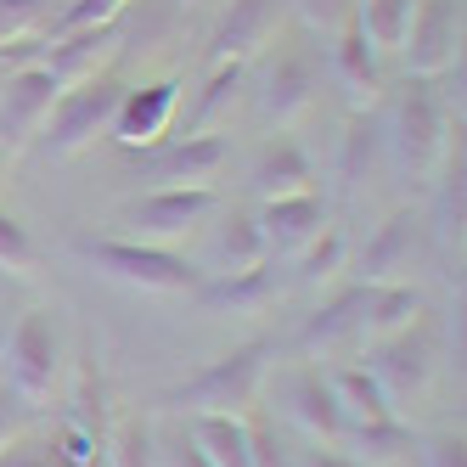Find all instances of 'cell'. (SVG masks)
Segmentation results:
<instances>
[{
	"instance_id": "obj_19",
	"label": "cell",
	"mask_w": 467,
	"mask_h": 467,
	"mask_svg": "<svg viewBox=\"0 0 467 467\" xmlns=\"http://www.w3.org/2000/svg\"><path fill=\"white\" fill-rule=\"evenodd\" d=\"M254 192L259 203H271V197H293V192H316V170H310V152L298 147L293 136H271L259 152H254Z\"/></svg>"
},
{
	"instance_id": "obj_23",
	"label": "cell",
	"mask_w": 467,
	"mask_h": 467,
	"mask_svg": "<svg viewBox=\"0 0 467 467\" xmlns=\"http://www.w3.org/2000/svg\"><path fill=\"white\" fill-rule=\"evenodd\" d=\"M360 310H366V282L344 287L338 298H327V305L298 327V349H338L344 338H360Z\"/></svg>"
},
{
	"instance_id": "obj_28",
	"label": "cell",
	"mask_w": 467,
	"mask_h": 467,
	"mask_svg": "<svg viewBox=\"0 0 467 467\" xmlns=\"http://www.w3.org/2000/svg\"><path fill=\"white\" fill-rule=\"evenodd\" d=\"M411 12H417V0H355V28L378 51H400V40L411 28Z\"/></svg>"
},
{
	"instance_id": "obj_40",
	"label": "cell",
	"mask_w": 467,
	"mask_h": 467,
	"mask_svg": "<svg viewBox=\"0 0 467 467\" xmlns=\"http://www.w3.org/2000/svg\"><path fill=\"white\" fill-rule=\"evenodd\" d=\"M17 411H23L17 400H0V445H6L12 433H17Z\"/></svg>"
},
{
	"instance_id": "obj_12",
	"label": "cell",
	"mask_w": 467,
	"mask_h": 467,
	"mask_svg": "<svg viewBox=\"0 0 467 467\" xmlns=\"http://www.w3.org/2000/svg\"><path fill=\"white\" fill-rule=\"evenodd\" d=\"M276 406L287 411L293 428H305L316 445H338L344 440V411L332 400V383L316 366H287L276 372Z\"/></svg>"
},
{
	"instance_id": "obj_37",
	"label": "cell",
	"mask_w": 467,
	"mask_h": 467,
	"mask_svg": "<svg viewBox=\"0 0 467 467\" xmlns=\"http://www.w3.org/2000/svg\"><path fill=\"white\" fill-rule=\"evenodd\" d=\"M248 451H254V467H287L271 422H248Z\"/></svg>"
},
{
	"instance_id": "obj_27",
	"label": "cell",
	"mask_w": 467,
	"mask_h": 467,
	"mask_svg": "<svg viewBox=\"0 0 467 467\" xmlns=\"http://www.w3.org/2000/svg\"><path fill=\"white\" fill-rule=\"evenodd\" d=\"M378 152H383V124H378V113H372V108H366V113H349L344 136H338V175H344L349 186H360L366 170L378 163Z\"/></svg>"
},
{
	"instance_id": "obj_31",
	"label": "cell",
	"mask_w": 467,
	"mask_h": 467,
	"mask_svg": "<svg viewBox=\"0 0 467 467\" xmlns=\"http://www.w3.org/2000/svg\"><path fill=\"white\" fill-rule=\"evenodd\" d=\"M338 271H344V237L332 225H321V237L298 248V282H305V287H327Z\"/></svg>"
},
{
	"instance_id": "obj_15",
	"label": "cell",
	"mask_w": 467,
	"mask_h": 467,
	"mask_svg": "<svg viewBox=\"0 0 467 467\" xmlns=\"http://www.w3.org/2000/svg\"><path fill=\"white\" fill-rule=\"evenodd\" d=\"M378 46L360 35V28L349 23V28H338V35L327 40V68H332V79L344 85V96H349V108L355 113H366L378 102V90H383V68H378Z\"/></svg>"
},
{
	"instance_id": "obj_13",
	"label": "cell",
	"mask_w": 467,
	"mask_h": 467,
	"mask_svg": "<svg viewBox=\"0 0 467 467\" xmlns=\"http://www.w3.org/2000/svg\"><path fill=\"white\" fill-rule=\"evenodd\" d=\"M282 6L287 0H225L209 35V62H254L282 35Z\"/></svg>"
},
{
	"instance_id": "obj_6",
	"label": "cell",
	"mask_w": 467,
	"mask_h": 467,
	"mask_svg": "<svg viewBox=\"0 0 467 467\" xmlns=\"http://www.w3.org/2000/svg\"><path fill=\"white\" fill-rule=\"evenodd\" d=\"M220 209L214 186H147L136 203L119 209V225L130 243H152V248H170L181 237H192L197 225Z\"/></svg>"
},
{
	"instance_id": "obj_7",
	"label": "cell",
	"mask_w": 467,
	"mask_h": 467,
	"mask_svg": "<svg viewBox=\"0 0 467 467\" xmlns=\"http://www.w3.org/2000/svg\"><path fill=\"white\" fill-rule=\"evenodd\" d=\"M0 366H6V383H12L17 406H46L51 389H57V366H62L51 310H28L6 332V360H0Z\"/></svg>"
},
{
	"instance_id": "obj_22",
	"label": "cell",
	"mask_w": 467,
	"mask_h": 467,
	"mask_svg": "<svg viewBox=\"0 0 467 467\" xmlns=\"http://www.w3.org/2000/svg\"><path fill=\"white\" fill-rule=\"evenodd\" d=\"M243 90H248V62H209V79H203V96H197L192 119H186V136H214V124L231 119Z\"/></svg>"
},
{
	"instance_id": "obj_25",
	"label": "cell",
	"mask_w": 467,
	"mask_h": 467,
	"mask_svg": "<svg viewBox=\"0 0 467 467\" xmlns=\"http://www.w3.org/2000/svg\"><path fill=\"white\" fill-rule=\"evenodd\" d=\"M344 456H355L360 467H389L411 451V428L400 422V417H383V422H355L344 428V440H338Z\"/></svg>"
},
{
	"instance_id": "obj_18",
	"label": "cell",
	"mask_w": 467,
	"mask_h": 467,
	"mask_svg": "<svg viewBox=\"0 0 467 467\" xmlns=\"http://www.w3.org/2000/svg\"><path fill=\"white\" fill-rule=\"evenodd\" d=\"M197 298L209 310H231V316H259L282 298V271L276 259H259L254 271H237V276H214V282H197Z\"/></svg>"
},
{
	"instance_id": "obj_24",
	"label": "cell",
	"mask_w": 467,
	"mask_h": 467,
	"mask_svg": "<svg viewBox=\"0 0 467 467\" xmlns=\"http://www.w3.org/2000/svg\"><path fill=\"white\" fill-rule=\"evenodd\" d=\"M192 451L203 456L209 467H254L248 451V422L243 417H192Z\"/></svg>"
},
{
	"instance_id": "obj_32",
	"label": "cell",
	"mask_w": 467,
	"mask_h": 467,
	"mask_svg": "<svg viewBox=\"0 0 467 467\" xmlns=\"http://www.w3.org/2000/svg\"><path fill=\"white\" fill-rule=\"evenodd\" d=\"M293 17L310 28V40H332L355 23V0H293Z\"/></svg>"
},
{
	"instance_id": "obj_4",
	"label": "cell",
	"mask_w": 467,
	"mask_h": 467,
	"mask_svg": "<svg viewBox=\"0 0 467 467\" xmlns=\"http://www.w3.org/2000/svg\"><path fill=\"white\" fill-rule=\"evenodd\" d=\"M124 85L113 74H96V79H79V85H62L57 102L40 124V152L46 158H79L85 147H96V136H108L113 124V108H119Z\"/></svg>"
},
{
	"instance_id": "obj_5",
	"label": "cell",
	"mask_w": 467,
	"mask_h": 467,
	"mask_svg": "<svg viewBox=\"0 0 467 467\" xmlns=\"http://www.w3.org/2000/svg\"><path fill=\"white\" fill-rule=\"evenodd\" d=\"M316 90H321V74H316V51L305 40L276 35L271 46L259 51L254 102H259L265 124H293L298 113H310L316 108Z\"/></svg>"
},
{
	"instance_id": "obj_34",
	"label": "cell",
	"mask_w": 467,
	"mask_h": 467,
	"mask_svg": "<svg viewBox=\"0 0 467 467\" xmlns=\"http://www.w3.org/2000/svg\"><path fill=\"white\" fill-rule=\"evenodd\" d=\"M35 243H28V231L12 220V214H0V271L6 276H35Z\"/></svg>"
},
{
	"instance_id": "obj_9",
	"label": "cell",
	"mask_w": 467,
	"mask_h": 467,
	"mask_svg": "<svg viewBox=\"0 0 467 467\" xmlns=\"http://www.w3.org/2000/svg\"><path fill=\"white\" fill-rule=\"evenodd\" d=\"M411 79H440L462 62V0H417L411 28L394 51Z\"/></svg>"
},
{
	"instance_id": "obj_42",
	"label": "cell",
	"mask_w": 467,
	"mask_h": 467,
	"mask_svg": "<svg viewBox=\"0 0 467 467\" xmlns=\"http://www.w3.org/2000/svg\"><path fill=\"white\" fill-rule=\"evenodd\" d=\"M0 74H6V57H0Z\"/></svg>"
},
{
	"instance_id": "obj_20",
	"label": "cell",
	"mask_w": 467,
	"mask_h": 467,
	"mask_svg": "<svg viewBox=\"0 0 467 467\" xmlns=\"http://www.w3.org/2000/svg\"><path fill=\"white\" fill-rule=\"evenodd\" d=\"M259 259H271V248H265V231H259V214L231 209V214L214 225L209 271H214V276H237V271H254Z\"/></svg>"
},
{
	"instance_id": "obj_3",
	"label": "cell",
	"mask_w": 467,
	"mask_h": 467,
	"mask_svg": "<svg viewBox=\"0 0 467 467\" xmlns=\"http://www.w3.org/2000/svg\"><path fill=\"white\" fill-rule=\"evenodd\" d=\"M74 254L102 271L119 287H141V293H197V271L175 248H152V243H130V237H74Z\"/></svg>"
},
{
	"instance_id": "obj_35",
	"label": "cell",
	"mask_w": 467,
	"mask_h": 467,
	"mask_svg": "<svg viewBox=\"0 0 467 467\" xmlns=\"http://www.w3.org/2000/svg\"><path fill=\"white\" fill-rule=\"evenodd\" d=\"M113 467H152V440H147V428H124V433H119Z\"/></svg>"
},
{
	"instance_id": "obj_8",
	"label": "cell",
	"mask_w": 467,
	"mask_h": 467,
	"mask_svg": "<svg viewBox=\"0 0 467 467\" xmlns=\"http://www.w3.org/2000/svg\"><path fill=\"white\" fill-rule=\"evenodd\" d=\"M433 366H440V321L417 316L406 332L372 344V366H366V372L378 378V389L389 394V406H400V400H417L428 389Z\"/></svg>"
},
{
	"instance_id": "obj_2",
	"label": "cell",
	"mask_w": 467,
	"mask_h": 467,
	"mask_svg": "<svg viewBox=\"0 0 467 467\" xmlns=\"http://www.w3.org/2000/svg\"><path fill=\"white\" fill-rule=\"evenodd\" d=\"M271 355L276 344L271 338H248L231 355L209 360L192 383H181L170 394V406H181L186 417H243L254 406V394L265 389V372H271Z\"/></svg>"
},
{
	"instance_id": "obj_10",
	"label": "cell",
	"mask_w": 467,
	"mask_h": 467,
	"mask_svg": "<svg viewBox=\"0 0 467 467\" xmlns=\"http://www.w3.org/2000/svg\"><path fill=\"white\" fill-rule=\"evenodd\" d=\"M57 90L62 85L46 62H17V68H6V79H0V152H23L40 136Z\"/></svg>"
},
{
	"instance_id": "obj_11",
	"label": "cell",
	"mask_w": 467,
	"mask_h": 467,
	"mask_svg": "<svg viewBox=\"0 0 467 467\" xmlns=\"http://www.w3.org/2000/svg\"><path fill=\"white\" fill-rule=\"evenodd\" d=\"M225 136H181L170 147H141L136 152V175L147 186H209L225 170Z\"/></svg>"
},
{
	"instance_id": "obj_14",
	"label": "cell",
	"mask_w": 467,
	"mask_h": 467,
	"mask_svg": "<svg viewBox=\"0 0 467 467\" xmlns=\"http://www.w3.org/2000/svg\"><path fill=\"white\" fill-rule=\"evenodd\" d=\"M175 108H181V79H152V85H141V90H124L119 108H113L108 136H113L124 152L158 147L163 130H170V119H175Z\"/></svg>"
},
{
	"instance_id": "obj_39",
	"label": "cell",
	"mask_w": 467,
	"mask_h": 467,
	"mask_svg": "<svg viewBox=\"0 0 467 467\" xmlns=\"http://www.w3.org/2000/svg\"><path fill=\"white\" fill-rule=\"evenodd\" d=\"M305 467H360V462L344 456L338 445H316V451H305Z\"/></svg>"
},
{
	"instance_id": "obj_17",
	"label": "cell",
	"mask_w": 467,
	"mask_h": 467,
	"mask_svg": "<svg viewBox=\"0 0 467 467\" xmlns=\"http://www.w3.org/2000/svg\"><path fill=\"white\" fill-rule=\"evenodd\" d=\"M327 225V209L316 192H293V197H271V203H259V231H265V248L276 254H298L305 243L321 237Z\"/></svg>"
},
{
	"instance_id": "obj_26",
	"label": "cell",
	"mask_w": 467,
	"mask_h": 467,
	"mask_svg": "<svg viewBox=\"0 0 467 467\" xmlns=\"http://www.w3.org/2000/svg\"><path fill=\"white\" fill-rule=\"evenodd\" d=\"M332 400H338V411H344V428L355 422H383V417H400L389 406V394L378 389V378L366 372V366H344V372H332Z\"/></svg>"
},
{
	"instance_id": "obj_43",
	"label": "cell",
	"mask_w": 467,
	"mask_h": 467,
	"mask_svg": "<svg viewBox=\"0 0 467 467\" xmlns=\"http://www.w3.org/2000/svg\"><path fill=\"white\" fill-rule=\"evenodd\" d=\"M186 6H197V0H186Z\"/></svg>"
},
{
	"instance_id": "obj_30",
	"label": "cell",
	"mask_w": 467,
	"mask_h": 467,
	"mask_svg": "<svg viewBox=\"0 0 467 467\" xmlns=\"http://www.w3.org/2000/svg\"><path fill=\"white\" fill-rule=\"evenodd\" d=\"M57 17V0H0V57L40 40Z\"/></svg>"
},
{
	"instance_id": "obj_16",
	"label": "cell",
	"mask_w": 467,
	"mask_h": 467,
	"mask_svg": "<svg viewBox=\"0 0 467 467\" xmlns=\"http://www.w3.org/2000/svg\"><path fill=\"white\" fill-rule=\"evenodd\" d=\"M417 248H422V214H411V209H394V214L378 225V237L366 243V254H360V282H366V287L400 282V276L411 271Z\"/></svg>"
},
{
	"instance_id": "obj_29",
	"label": "cell",
	"mask_w": 467,
	"mask_h": 467,
	"mask_svg": "<svg viewBox=\"0 0 467 467\" xmlns=\"http://www.w3.org/2000/svg\"><path fill=\"white\" fill-rule=\"evenodd\" d=\"M422 231H433V243H440L445 265L462 259V163L440 175V192H433V220Z\"/></svg>"
},
{
	"instance_id": "obj_36",
	"label": "cell",
	"mask_w": 467,
	"mask_h": 467,
	"mask_svg": "<svg viewBox=\"0 0 467 467\" xmlns=\"http://www.w3.org/2000/svg\"><path fill=\"white\" fill-rule=\"evenodd\" d=\"M422 467H467V440H462V433H440V440H428Z\"/></svg>"
},
{
	"instance_id": "obj_21",
	"label": "cell",
	"mask_w": 467,
	"mask_h": 467,
	"mask_svg": "<svg viewBox=\"0 0 467 467\" xmlns=\"http://www.w3.org/2000/svg\"><path fill=\"white\" fill-rule=\"evenodd\" d=\"M422 316V293L411 282H383V287H366V310H360V338L366 344H383L394 332H406Z\"/></svg>"
},
{
	"instance_id": "obj_1",
	"label": "cell",
	"mask_w": 467,
	"mask_h": 467,
	"mask_svg": "<svg viewBox=\"0 0 467 467\" xmlns=\"http://www.w3.org/2000/svg\"><path fill=\"white\" fill-rule=\"evenodd\" d=\"M383 124V147L394 158V170L406 175H433L451 158V102L440 79H411L389 96Z\"/></svg>"
},
{
	"instance_id": "obj_41",
	"label": "cell",
	"mask_w": 467,
	"mask_h": 467,
	"mask_svg": "<svg viewBox=\"0 0 467 467\" xmlns=\"http://www.w3.org/2000/svg\"><path fill=\"white\" fill-rule=\"evenodd\" d=\"M0 360H6V332H0Z\"/></svg>"
},
{
	"instance_id": "obj_33",
	"label": "cell",
	"mask_w": 467,
	"mask_h": 467,
	"mask_svg": "<svg viewBox=\"0 0 467 467\" xmlns=\"http://www.w3.org/2000/svg\"><path fill=\"white\" fill-rule=\"evenodd\" d=\"M0 467H68L57 440H35V433H12L0 445Z\"/></svg>"
},
{
	"instance_id": "obj_38",
	"label": "cell",
	"mask_w": 467,
	"mask_h": 467,
	"mask_svg": "<svg viewBox=\"0 0 467 467\" xmlns=\"http://www.w3.org/2000/svg\"><path fill=\"white\" fill-rule=\"evenodd\" d=\"M152 467H209V462L192 451V440H181V445H170V451H158Z\"/></svg>"
}]
</instances>
